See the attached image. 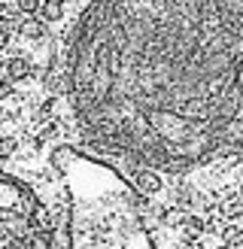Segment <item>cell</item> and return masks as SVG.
I'll return each instance as SVG.
<instances>
[{"label": "cell", "instance_id": "cell-1", "mask_svg": "<svg viewBox=\"0 0 243 249\" xmlns=\"http://www.w3.org/2000/svg\"><path fill=\"white\" fill-rule=\"evenodd\" d=\"M85 146L189 170L243 149V0H88L64 43Z\"/></svg>", "mask_w": 243, "mask_h": 249}, {"label": "cell", "instance_id": "cell-2", "mask_svg": "<svg viewBox=\"0 0 243 249\" xmlns=\"http://www.w3.org/2000/svg\"><path fill=\"white\" fill-rule=\"evenodd\" d=\"M46 189L0 161V249H70V201L52 213Z\"/></svg>", "mask_w": 243, "mask_h": 249}, {"label": "cell", "instance_id": "cell-3", "mask_svg": "<svg viewBox=\"0 0 243 249\" xmlns=\"http://www.w3.org/2000/svg\"><path fill=\"white\" fill-rule=\"evenodd\" d=\"M131 185L137 189V195L152 197L164 189V179H161V173L152 170V167H131Z\"/></svg>", "mask_w": 243, "mask_h": 249}, {"label": "cell", "instance_id": "cell-4", "mask_svg": "<svg viewBox=\"0 0 243 249\" xmlns=\"http://www.w3.org/2000/svg\"><path fill=\"white\" fill-rule=\"evenodd\" d=\"M3 70H6V79L21 82V79H31L34 76V61L28 55H9L3 61Z\"/></svg>", "mask_w": 243, "mask_h": 249}, {"label": "cell", "instance_id": "cell-5", "mask_svg": "<svg viewBox=\"0 0 243 249\" xmlns=\"http://www.w3.org/2000/svg\"><path fill=\"white\" fill-rule=\"evenodd\" d=\"M18 36H21V40H28V43H40L43 36H46V21H40V18H21Z\"/></svg>", "mask_w": 243, "mask_h": 249}, {"label": "cell", "instance_id": "cell-6", "mask_svg": "<svg viewBox=\"0 0 243 249\" xmlns=\"http://www.w3.org/2000/svg\"><path fill=\"white\" fill-rule=\"evenodd\" d=\"M36 18L46 21V24H55L64 18V0H43L40 3V12H36Z\"/></svg>", "mask_w": 243, "mask_h": 249}, {"label": "cell", "instance_id": "cell-7", "mask_svg": "<svg viewBox=\"0 0 243 249\" xmlns=\"http://www.w3.org/2000/svg\"><path fill=\"white\" fill-rule=\"evenodd\" d=\"M182 231H186V240H198L201 234L207 231V219L198 216V213H189L186 222H182Z\"/></svg>", "mask_w": 243, "mask_h": 249}, {"label": "cell", "instance_id": "cell-8", "mask_svg": "<svg viewBox=\"0 0 243 249\" xmlns=\"http://www.w3.org/2000/svg\"><path fill=\"white\" fill-rule=\"evenodd\" d=\"M55 137H58V119H52V122H46L43 128L36 131V137H34V146H36V149H43V146H46L49 140H55Z\"/></svg>", "mask_w": 243, "mask_h": 249}, {"label": "cell", "instance_id": "cell-9", "mask_svg": "<svg viewBox=\"0 0 243 249\" xmlns=\"http://www.w3.org/2000/svg\"><path fill=\"white\" fill-rule=\"evenodd\" d=\"M222 237H225V246L237 249V246H243V228H237V225H225V228H222Z\"/></svg>", "mask_w": 243, "mask_h": 249}, {"label": "cell", "instance_id": "cell-10", "mask_svg": "<svg viewBox=\"0 0 243 249\" xmlns=\"http://www.w3.org/2000/svg\"><path fill=\"white\" fill-rule=\"evenodd\" d=\"M18 152V137H0V161H9Z\"/></svg>", "mask_w": 243, "mask_h": 249}, {"label": "cell", "instance_id": "cell-11", "mask_svg": "<svg viewBox=\"0 0 243 249\" xmlns=\"http://www.w3.org/2000/svg\"><path fill=\"white\" fill-rule=\"evenodd\" d=\"M40 3L43 0H16V9L24 12V18H34L36 12H40Z\"/></svg>", "mask_w": 243, "mask_h": 249}, {"label": "cell", "instance_id": "cell-12", "mask_svg": "<svg viewBox=\"0 0 243 249\" xmlns=\"http://www.w3.org/2000/svg\"><path fill=\"white\" fill-rule=\"evenodd\" d=\"M16 94V89H12V79H0V101H9V97Z\"/></svg>", "mask_w": 243, "mask_h": 249}, {"label": "cell", "instance_id": "cell-13", "mask_svg": "<svg viewBox=\"0 0 243 249\" xmlns=\"http://www.w3.org/2000/svg\"><path fill=\"white\" fill-rule=\"evenodd\" d=\"M179 249H204V240H201V237H198V240H182Z\"/></svg>", "mask_w": 243, "mask_h": 249}, {"label": "cell", "instance_id": "cell-14", "mask_svg": "<svg viewBox=\"0 0 243 249\" xmlns=\"http://www.w3.org/2000/svg\"><path fill=\"white\" fill-rule=\"evenodd\" d=\"M6 46H9V31H6V28H0V52H3Z\"/></svg>", "mask_w": 243, "mask_h": 249}, {"label": "cell", "instance_id": "cell-15", "mask_svg": "<svg viewBox=\"0 0 243 249\" xmlns=\"http://www.w3.org/2000/svg\"><path fill=\"white\" fill-rule=\"evenodd\" d=\"M216 249H231V246H216Z\"/></svg>", "mask_w": 243, "mask_h": 249}]
</instances>
